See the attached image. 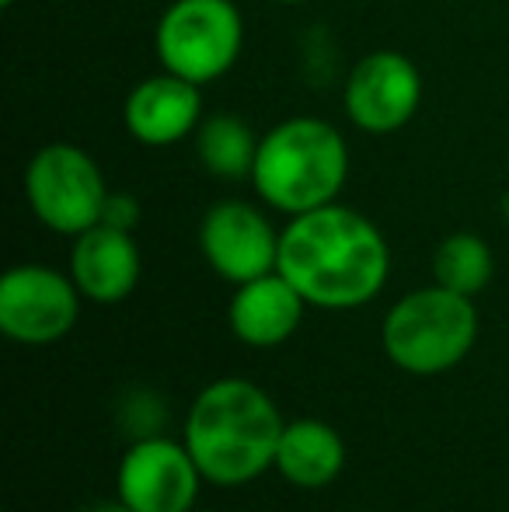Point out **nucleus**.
I'll return each instance as SVG.
<instances>
[{
    "instance_id": "nucleus-1",
    "label": "nucleus",
    "mask_w": 509,
    "mask_h": 512,
    "mask_svg": "<svg viewBox=\"0 0 509 512\" xmlns=\"http://www.w3.org/2000/svg\"><path fill=\"white\" fill-rule=\"evenodd\" d=\"M279 272L318 310H356L381 297L391 244L370 216L328 203L290 216L279 234Z\"/></svg>"
},
{
    "instance_id": "nucleus-2",
    "label": "nucleus",
    "mask_w": 509,
    "mask_h": 512,
    "mask_svg": "<svg viewBox=\"0 0 509 512\" xmlns=\"http://www.w3.org/2000/svg\"><path fill=\"white\" fill-rule=\"evenodd\" d=\"M283 429V411L262 387L245 377H224L196 394L182 443L210 485L241 488L276 467Z\"/></svg>"
},
{
    "instance_id": "nucleus-3",
    "label": "nucleus",
    "mask_w": 509,
    "mask_h": 512,
    "mask_svg": "<svg viewBox=\"0 0 509 512\" xmlns=\"http://www.w3.org/2000/svg\"><path fill=\"white\" fill-rule=\"evenodd\" d=\"M248 182L255 196L286 220L339 203L349 182V143L335 122L290 115L262 133Z\"/></svg>"
},
{
    "instance_id": "nucleus-4",
    "label": "nucleus",
    "mask_w": 509,
    "mask_h": 512,
    "mask_svg": "<svg viewBox=\"0 0 509 512\" xmlns=\"http://www.w3.org/2000/svg\"><path fill=\"white\" fill-rule=\"evenodd\" d=\"M478 342L475 297L433 283L412 290L384 314V356L412 377H436L468 359Z\"/></svg>"
},
{
    "instance_id": "nucleus-5",
    "label": "nucleus",
    "mask_w": 509,
    "mask_h": 512,
    "mask_svg": "<svg viewBox=\"0 0 509 512\" xmlns=\"http://www.w3.org/2000/svg\"><path fill=\"white\" fill-rule=\"evenodd\" d=\"M245 49V18L234 0H171L154 28V56L161 70L185 81H220Z\"/></svg>"
},
{
    "instance_id": "nucleus-6",
    "label": "nucleus",
    "mask_w": 509,
    "mask_h": 512,
    "mask_svg": "<svg viewBox=\"0 0 509 512\" xmlns=\"http://www.w3.org/2000/svg\"><path fill=\"white\" fill-rule=\"evenodd\" d=\"M109 185L98 161L70 140L46 143L25 164V199L46 230L77 237L102 223Z\"/></svg>"
},
{
    "instance_id": "nucleus-7",
    "label": "nucleus",
    "mask_w": 509,
    "mask_h": 512,
    "mask_svg": "<svg viewBox=\"0 0 509 512\" xmlns=\"http://www.w3.org/2000/svg\"><path fill=\"white\" fill-rule=\"evenodd\" d=\"M81 290L53 265L25 262L0 279V331L18 345H53L74 331Z\"/></svg>"
},
{
    "instance_id": "nucleus-8",
    "label": "nucleus",
    "mask_w": 509,
    "mask_h": 512,
    "mask_svg": "<svg viewBox=\"0 0 509 512\" xmlns=\"http://www.w3.org/2000/svg\"><path fill=\"white\" fill-rule=\"evenodd\" d=\"M203 481L189 446L157 432L129 443L116 467V499L136 512H192Z\"/></svg>"
},
{
    "instance_id": "nucleus-9",
    "label": "nucleus",
    "mask_w": 509,
    "mask_h": 512,
    "mask_svg": "<svg viewBox=\"0 0 509 512\" xmlns=\"http://www.w3.org/2000/svg\"><path fill=\"white\" fill-rule=\"evenodd\" d=\"M422 74L398 49H374L353 63L342 88L346 119L360 133L391 136L419 115Z\"/></svg>"
},
{
    "instance_id": "nucleus-10",
    "label": "nucleus",
    "mask_w": 509,
    "mask_h": 512,
    "mask_svg": "<svg viewBox=\"0 0 509 512\" xmlns=\"http://www.w3.org/2000/svg\"><path fill=\"white\" fill-rule=\"evenodd\" d=\"M279 234L272 220L245 199L213 203L199 223V251L224 283L241 286L276 272Z\"/></svg>"
},
{
    "instance_id": "nucleus-11",
    "label": "nucleus",
    "mask_w": 509,
    "mask_h": 512,
    "mask_svg": "<svg viewBox=\"0 0 509 512\" xmlns=\"http://www.w3.org/2000/svg\"><path fill=\"white\" fill-rule=\"evenodd\" d=\"M203 122V91L199 84L168 70L133 84L123 102V126L140 147L164 150L189 140Z\"/></svg>"
},
{
    "instance_id": "nucleus-12",
    "label": "nucleus",
    "mask_w": 509,
    "mask_h": 512,
    "mask_svg": "<svg viewBox=\"0 0 509 512\" xmlns=\"http://www.w3.org/2000/svg\"><path fill=\"white\" fill-rule=\"evenodd\" d=\"M67 272L84 300L102 307L123 304L126 297H133L143 276L140 244H136L133 230L95 223L91 230L77 234Z\"/></svg>"
},
{
    "instance_id": "nucleus-13",
    "label": "nucleus",
    "mask_w": 509,
    "mask_h": 512,
    "mask_svg": "<svg viewBox=\"0 0 509 512\" xmlns=\"http://www.w3.org/2000/svg\"><path fill=\"white\" fill-rule=\"evenodd\" d=\"M304 314L307 300L279 269L234 286V297L227 304V324L234 338L252 349H276L290 342L304 324Z\"/></svg>"
},
{
    "instance_id": "nucleus-14",
    "label": "nucleus",
    "mask_w": 509,
    "mask_h": 512,
    "mask_svg": "<svg viewBox=\"0 0 509 512\" xmlns=\"http://www.w3.org/2000/svg\"><path fill=\"white\" fill-rule=\"evenodd\" d=\"M342 467H346V443H342L335 425L321 422V418L286 422L276 450V471L293 488L318 492L339 478Z\"/></svg>"
},
{
    "instance_id": "nucleus-15",
    "label": "nucleus",
    "mask_w": 509,
    "mask_h": 512,
    "mask_svg": "<svg viewBox=\"0 0 509 512\" xmlns=\"http://www.w3.org/2000/svg\"><path fill=\"white\" fill-rule=\"evenodd\" d=\"M258 140L262 136L238 112L203 115L199 129L192 133L199 164L206 168V175L220 178V182H248L252 178Z\"/></svg>"
},
{
    "instance_id": "nucleus-16",
    "label": "nucleus",
    "mask_w": 509,
    "mask_h": 512,
    "mask_svg": "<svg viewBox=\"0 0 509 512\" xmlns=\"http://www.w3.org/2000/svg\"><path fill=\"white\" fill-rule=\"evenodd\" d=\"M496 276V255L489 241L471 230L447 234L433 251V283L447 286L464 297H478Z\"/></svg>"
},
{
    "instance_id": "nucleus-17",
    "label": "nucleus",
    "mask_w": 509,
    "mask_h": 512,
    "mask_svg": "<svg viewBox=\"0 0 509 512\" xmlns=\"http://www.w3.org/2000/svg\"><path fill=\"white\" fill-rule=\"evenodd\" d=\"M102 223L119 227V230H136V227H140V203H136L133 192H109Z\"/></svg>"
},
{
    "instance_id": "nucleus-18",
    "label": "nucleus",
    "mask_w": 509,
    "mask_h": 512,
    "mask_svg": "<svg viewBox=\"0 0 509 512\" xmlns=\"http://www.w3.org/2000/svg\"><path fill=\"white\" fill-rule=\"evenodd\" d=\"M88 512H136V509H129L123 499H116V502H95Z\"/></svg>"
},
{
    "instance_id": "nucleus-19",
    "label": "nucleus",
    "mask_w": 509,
    "mask_h": 512,
    "mask_svg": "<svg viewBox=\"0 0 509 512\" xmlns=\"http://www.w3.org/2000/svg\"><path fill=\"white\" fill-rule=\"evenodd\" d=\"M499 213H503V220L509 223V189L503 192V199H499Z\"/></svg>"
},
{
    "instance_id": "nucleus-20",
    "label": "nucleus",
    "mask_w": 509,
    "mask_h": 512,
    "mask_svg": "<svg viewBox=\"0 0 509 512\" xmlns=\"http://www.w3.org/2000/svg\"><path fill=\"white\" fill-rule=\"evenodd\" d=\"M272 4H283V7H297V4H311V0H272Z\"/></svg>"
},
{
    "instance_id": "nucleus-21",
    "label": "nucleus",
    "mask_w": 509,
    "mask_h": 512,
    "mask_svg": "<svg viewBox=\"0 0 509 512\" xmlns=\"http://www.w3.org/2000/svg\"><path fill=\"white\" fill-rule=\"evenodd\" d=\"M18 4V0H0V7H14Z\"/></svg>"
}]
</instances>
